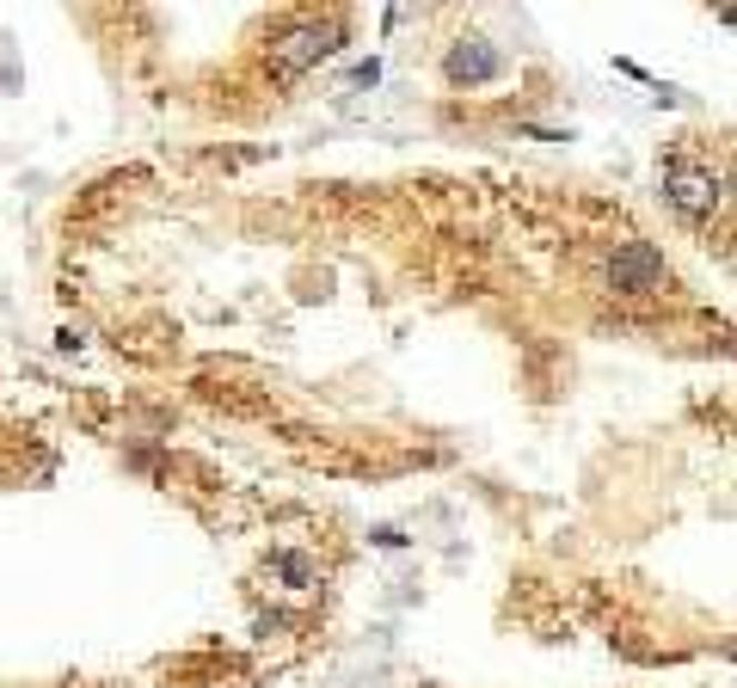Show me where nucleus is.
Returning a JSON list of instances; mask_svg holds the SVG:
<instances>
[{
    "label": "nucleus",
    "mask_w": 737,
    "mask_h": 688,
    "mask_svg": "<svg viewBox=\"0 0 737 688\" xmlns=\"http://www.w3.org/2000/svg\"><path fill=\"white\" fill-rule=\"evenodd\" d=\"M498 74H504V55L492 50L486 38H461L455 50H448V62H443L448 87H486V80H498Z\"/></svg>",
    "instance_id": "20e7f679"
},
{
    "label": "nucleus",
    "mask_w": 737,
    "mask_h": 688,
    "mask_svg": "<svg viewBox=\"0 0 737 688\" xmlns=\"http://www.w3.org/2000/svg\"><path fill=\"white\" fill-rule=\"evenodd\" d=\"M670 265H664V252L652 240H620L608 252V290L615 295H633V302H652V295L670 290Z\"/></svg>",
    "instance_id": "7ed1b4c3"
},
{
    "label": "nucleus",
    "mask_w": 737,
    "mask_h": 688,
    "mask_svg": "<svg viewBox=\"0 0 737 688\" xmlns=\"http://www.w3.org/2000/svg\"><path fill=\"white\" fill-rule=\"evenodd\" d=\"M344 38H351V19L344 13H295L283 31H271L264 68H271L276 80H295V74H307V68H320L326 55H339Z\"/></svg>",
    "instance_id": "f257e3e1"
},
{
    "label": "nucleus",
    "mask_w": 737,
    "mask_h": 688,
    "mask_svg": "<svg viewBox=\"0 0 737 688\" xmlns=\"http://www.w3.org/2000/svg\"><path fill=\"white\" fill-rule=\"evenodd\" d=\"M664 198L683 222H713L725 210V172H713L707 160L670 154L664 160Z\"/></svg>",
    "instance_id": "f03ea898"
}]
</instances>
